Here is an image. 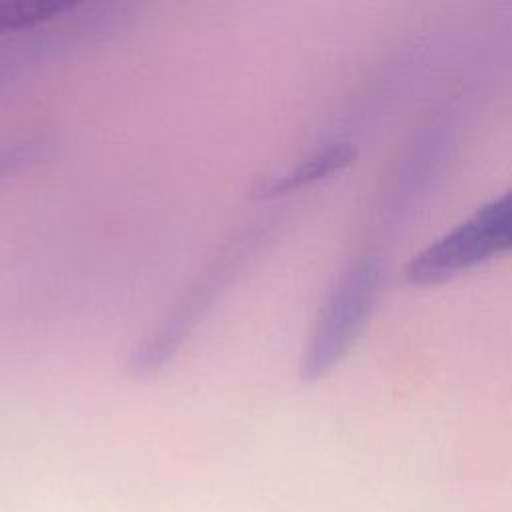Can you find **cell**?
Instances as JSON below:
<instances>
[{
    "label": "cell",
    "instance_id": "2",
    "mask_svg": "<svg viewBox=\"0 0 512 512\" xmlns=\"http://www.w3.org/2000/svg\"><path fill=\"white\" fill-rule=\"evenodd\" d=\"M512 252V188L412 256L404 274L418 286L440 284Z\"/></svg>",
    "mask_w": 512,
    "mask_h": 512
},
{
    "label": "cell",
    "instance_id": "1",
    "mask_svg": "<svg viewBox=\"0 0 512 512\" xmlns=\"http://www.w3.org/2000/svg\"><path fill=\"white\" fill-rule=\"evenodd\" d=\"M268 232V222H254L250 228L238 232L204 270V274L178 300L170 316L146 336L128 358V372L132 376H150L160 370L178 350L182 340L192 332L198 320L210 310L212 302L226 290V286L240 274L252 254L260 248Z\"/></svg>",
    "mask_w": 512,
    "mask_h": 512
},
{
    "label": "cell",
    "instance_id": "3",
    "mask_svg": "<svg viewBox=\"0 0 512 512\" xmlns=\"http://www.w3.org/2000/svg\"><path fill=\"white\" fill-rule=\"evenodd\" d=\"M376 290L378 270L368 260L352 264L340 276L302 352L300 374L304 380H316L338 364L366 324L376 300Z\"/></svg>",
    "mask_w": 512,
    "mask_h": 512
},
{
    "label": "cell",
    "instance_id": "6",
    "mask_svg": "<svg viewBox=\"0 0 512 512\" xmlns=\"http://www.w3.org/2000/svg\"><path fill=\"white\" fill-rule=\"evenodd\" d=\"M38 144H40V140H22V142H16L10 146H2L0 148V178L4 174L18 170L20 166L28 164L36 156V152L40 148Z\"/></svg>",
    "mask_w": 512,
    "mask_h": 512
},
{
    "label": "cell",
    "instance_id": "5",
    "mask_svg": "<svg viewBox=\"0 0 512 512\" xmlns=\"http://www.w3.org/2000/svg\"><path fill=\"white\" fill-rule=\"evenodd\" d=\"M70 8L66 0H0V34L34 28Z\"/></svg>",
    "mask_w": 512,
    "mask_h": 512
},
{
    "label": "cell",
    "instance_id": "4",
    "mask_svg": "<svg viewBox=\"0 0 512 512\" xmlns=\"http://www.w3.org/2000/svg\"><path fill=\"white\" fill-rule=\"evenodd\" d=\"M354 156H356V150L350 144L342 142V144L326 146V148L316 150L314 154L306 156L294 168H290L282 174L260 178L258 182L252 184L250 196L254 200H272V198L296 192L308 184H314L318 180H324V178L344 170L346 166L352 164Z\"/></svg>",
    "mask_w": 512,
    "mask_h": 512
}]
</instances>
